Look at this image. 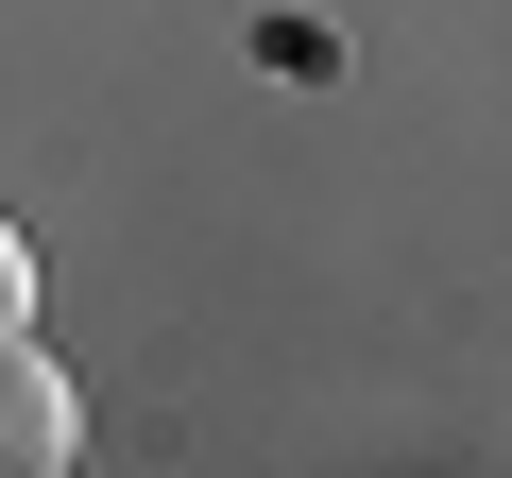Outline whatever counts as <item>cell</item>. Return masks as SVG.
<instances>
[{
	"instance_id": "6da1fadb",
	"label": "cell",
	"mask_w": 512,
	"mask_h": 478,
	"mask_svg": "<svg viewBox=\"0 0 512 478\" xmlns=\"http://www.w3.org/2000/svg\"><path fill=\"white\" fill-rule=\"evenodd\" d=\"M86 461V393L35 325H0V478H69Z\"/></svg>"
},
{
	"instance_id": "7a4b0ae2",
	"label": "cell",
	"mask_w": 512,
	"mask_h": 478,
	"mask_svg": "<svg viewBox=\"0 0 512 478\" xmlns=\"http://www.w3.org/2000/svg\"><path fill=\"white\" fill-rule=\"evenodd\" d=\"M0 325H35V239L0 222Z\"/></svg>"
}]
</instances>
